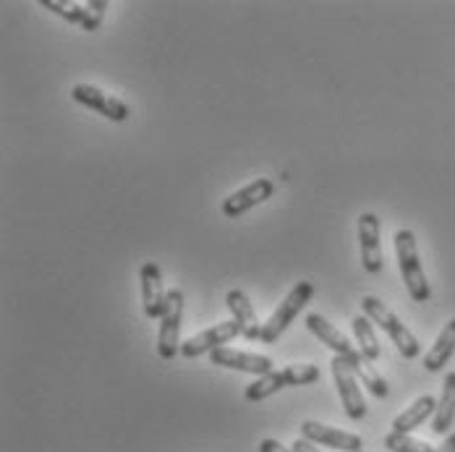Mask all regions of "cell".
Masks as SVG:
<instances>
[{
    "label": "cell",
    "instance_id": "1",
    "mask_svg": "<svg viewBox=\"0 0 455 452\" xmlns=\"http://www.w3.org/2000/svg\"><path fill=\"white\" fill-rule=\"evenodd\" d=\"M319 379V369L315 363H291L283 371H270L265 377H257V382H251L243 393V398L249 403H259L267 400L270 395L285 390V387H307L315 385Z\"/></svg>",
    "mask_w": 455,
    "mask_h": 452
},
{
    "label": "cell",
    "instance_id": "2",
    "mask_svg": "<svg viewBox=\"0 0 455 452\" xmlns=\"http://www.w3.org/2000/svg\"><path fill=\"white\" fill-rule=\"evenodd\" d=\"M395 254H398V267L401 277L409 288V296L416 304H427L432 298V288L427 282V274L419 262V249H416V235L413 230L403 227L395 233Z\"/></svg>",
    "mask_w": 455,
    "mask_h": 452
},
{
    "label": "cell",
    "instance_id": "3",
    "mask_svg": "<svg viewBox=\"0 0 455 452\" xmlns=\"http://www.w3.org/2000/svg\"><path fill=\"white\" fill-rule=\"evenodd\" d=\"M362 312H364V317L369 319L371 324H377L379 329H385V335L395 343V348L401 351L403 359H416V356L421 353V345H419L416 335H413L409 327L395 317L379 298L364 296V298H362Z\"/></svg>",
    "mask_w": 455,
    "mask_h": 452
},
{
    "label": "cell",
    "instance_id": "4",
    "mask_svg": "<svg viewBox=\"0 0 455 452\" xmlns=\"http://www.w3.org/2000/svg\"><path fill=\"white\" fill-rule=\"evenodd\" d=\"M312 296H315V285H312V282H307V280L296 282V285L288 290V296L280 301V306L275 309L273 317L262 324L259 343H265V345H273V343H277V340H280V335L293 324V319L301 314V309L312 301Z\"/></svg>",
    "mask_w": 455,
    "mask_h": 452
},
{
    "label": "cell",
    "instance_id": "5",
    "mask_svg": "<svg viewBox=\"0 0 455 452\" xmlns=\"http://www.w3.org/2000/svg\"><path fill=\"white\" fill-rule=\"evenodd\" d=\"M183 290H168V306L160 319V335H157V353L163 361H173L181 353V321H183Z\"/></svg>",
    "mask_w": 455,
    "mask_h": 452
},
{
    "label": "cell",
    "instance_id": "6",
    "mask_svg": "<svg viewBox=\"0 0 455 452\" xmlns=\"http://www.w3.org/2000/svg\"><path fill=\"white\" fill-rule=\"evenodd\" d=\"M332 379H335V387H338V395H340L346 416L351 421H362L366 416L364 393L359 387V377L354 374V366L346 361L343 356L332 359Z\"/></svg>",
    "mask_w": 455,
    "mask_h": 452
},
{
    "label": "cell",
    "instance_id": "7",
    "mask_svg": "<svg viewBox=\"0 0 455 452\" xmlns=\"http://www.w3.org/2000/svg\"><path fill=\"white\" fill-rule=\"evenodd\" d=\"M71 99L90 107L94 113H100L102 118L113 121V123H124L129 118V105L124 99H118L116 94H108V91L97 90L92 84H76L71 90Z\"/></svg>",
    "mask_w": 455,
    "mask_h": 452
},
{
    "label": "cell",
    "instance_id": "8",
    "mask_svg": "<svg viewBox=\"0 0 455 452\" xmlns=\"http://www.w3.org/2000/svg\"><path fill=\"white\" fill-rule=\"evenodd\" d=\"M238 335H241V327L233 319H228V321H220V324H215V327H210V329H204V332H199V335L181 343V356L183 359H199L204 353L226 348V343H230Z\"/></svg>",
    "mask_w": 455,
    "mask_h": 452
},
{
    "label": "cell",
    "instance_id": "9",
    "mask_svg": "<svg viewBox=\"0 0 455 452\" xmlns=\"http://www.w3.org/2000/svg\"><path fill=\"white\" fill-rule=\"evenodd\" d=\"M301 437L322 445V448H330V450L340 452H359L364 450V442L359 434H351V432H343V429H335V426H324L319 421H304L301 424Z\"/></svg>",
    "mask_w": 455,
    "mask_h": 452
},
{
    "label": "cell",
    "instance_id": "10",
    "mask_svg": "<svg viewBox=\"0 0 455 452\" xmlns=\"http://www.w3.org/2000/svg\"><path fill=\"white\" fill-rule=\"evenodd\" d=\"M141 304H144V317L147 319H163L165 306H168V290L163 285V272L155 262H144L141 272Z\"/></svg>",
    "mask_w": 455,
    "mask_h": 452
},
{
    "label": "cell",
    "instance_id": "11",
    "mask_svg": "<svg viewBox=\"0 0 455 452\" xmlns=\"http://www.w3.org/2000/svg\"><path fill=\"white\" fill-rule=\"evenodd\" d=\"M275 194V183L270 178H257L249 186H243L241 191L230 194L226 202H223V215L226 218H241L246 215L249 210L259 207L262 202H267Z\"/></svg>",
    "mask_w": 455,
    "mask_h": 452
},
{
    "label": "cell",
    "instance_id": "12",
    "mask_svg": "<svg viewBox=\"0 0 455 452\" xmlns=\"http://www.w3.org/2000/svg\"><path fill=\"white\" fill-rule=\"evenodd\" d=\"M379 218L374 212H364L359 218V249H362V267L369 274L382 272V246H379Z\"/></svg>",
    "mask_w": 455,
    "mask_h": 452
},
{
    "label": "cell",
    "instance_id": "13",
    "mask_svg": "<svg viewBox=\"0 0 455 452\" xmlns=\"http://www.w3.org/2000/svg\"><path fill=\"white\" fill-rule=\"evenodd\" d=\"M210 359L215 366L233 369V371H243V374H254V377H265L275 371L273 359L270 356H259V353H243V351H233V348H218L210 353Z\"/></svg>",
    "mask_w": 455,
    "mask_h": 452
},
{
    "label": "cell",
    "instance_id": "14",
    "mask_svg": "<svg viewBox=\"0 0 455 452\" xmlns=\"http://www.w3.org/2000/svg\"><path fill=\"white\" fill-rule=\"evenodd\" d=\"M307 327H309V332L322 340V345H327L335 356H343V359H351L354 353H356V348L351 345V340L335 327V324H330L327 319L317 314V312H312V314H307Z\"/></svg>",
    "mask_w": 455,
    "mask_h": 452
},
{
    "label": "cell",
    "instance_id": "15",
    "mask_svg": "<svg viewBox=\"0 0 455 452\" xmlns=\"http://www.w3.org/2000/svg\"><path fill=\"white\" fill-rule=\"evenodd\" d=\"M228 309L233 314V321L241 327V337L246 340H259V332H262V324L257 319V312H254V304L249 301V296L241 290V288H233L228 293L226 298Z\"/></svg>",
    "mask_w": 455,
    "mask_h": 452
},
{
    "label": "cell",
    "instance_id": "16",
    "mask_svg": "<svg viewBox=\"0 0 455 452\" xmlns=\"http://www.w3.org/2000/svg\"><path fill=\"white\" fill-rule=\"evenodd\" d=\"M435 410H437V400L432 398V395H421L419 400H413L403 413H398L395 416V421H393V432H398V434H411L413 429H419L427 418H432L435 416Z\"/></svg>",
    "mask_w": 455,
    "mask_h": 452
},
{
    "label": "cell",
    "instance_id": "17",
    "mask_svg": "<svg viewBox=\"0 0 455 452\" xmlns=\"http://www.w3.org/2000/svg\"><path fill=\"white\" fill-rule=\"evenodd\" d=\"M453 353H455V319H451V321L443 327V332L437 335L435 345L427 351V356H424V369H427L429 374L440 371L443 366H448V361L453 359Z\"/></svg>",
    "mask_w": 455,
    "mask_h": 452
},
{
    "label": "cell",
    "instance_id": "18",
    "mask_svg": "<svg viewBox=\"0 0 455 452\" xmlns=\"http://www.w3.org/2000/svg\"><path fill=\"white\" fill-rule=\"evenodd\" d=\"M455 421V371H451L443 382V395L437 400V410L432 416V432L448 434Z\"/></svg>",
    "mask_w": 455,
    "mask_h": 452
},
{
    "label": "cell",
    "instance_id": "19",
    "mask_svg": "<svg viewBox=\"0 0 455 452\" xmlns=\"http://www.w3.org/2000/svg\"><path fill=\"white\" fill-rule=\"evenodd\" d=\"M346 361L354 366V374L364 382V387L374 395V398H387V393H390V387H387V382H385V377L371 366V361H366L364 356L356 351L351 359H346Z\"/></svg>",
    "mask_w": 455,
    "mask_h": 452
},
{
    "label": "cell",
    "instance_id": "20",
    "mask_svg": "<svg viewBox=\"0 0 455 452\" xmlns=\"http://www.w3.org/2000/svg\"><path fill=\"white\" fill-rule=\"evenodd\" d=\"M354 327V337H356V345H359V353L364 356L366 361H377L382 356V348H379V340L374 335V324L362 314L351 321Z\"/></svg>",
    "mask_w": 455,
    "mask_h": 452
},
{
    "label": "cell",
    "instance_id": "21",
    "mask_svg": "<svg viewBox=\"0 0 455 452\" xmlns=\"http://www.w3.org/2000/svg\"><path fill=\"white\" fill-rule=\"evenodd\" d=\"M40 5L52 11L55 16L71 21V24H79L84 27L87 21V3H63V0H40Z\"/></svg>",
    "mask_w": 455,
    "mask_h": 452
},
{
    "label": "cell",
    "instance_id": "22",
    "mask_svg": "<svg viewBox=\"0 0 455 452\" xmlns=\"http://www.w3.org/2000/svg\"><path fill=\"white\" fill-rule=\"evenodd\" d=\"M385 450L390 452H435L437 448L421 442V440H413L411 434H398V432H390L385 437Z\"/></svg>",
    "mask_w": 455,
    "mask_h": 452
},
{
    "label": "cell",
    "instance_id": "23",
    "mask_svg": "<svg viewBox=\"0 0 455 452\" xmlns=\"http://www.w3.org/2000/svg\"><path fill=\"white\" fill-rule=\"evenodd\" d=\"M105 11H108V3L105 0H90L87 3V21H84V29L87 32H97L102 19H105Z\"/></svg>",
    "mask_w": 455,
    "mask_h": 452
},
{
    "label": "cell",
    "instance_id": "24",
    "mask_svg": "<svg viewBox=\"0 0 455 452\" xmlns=\"http://www.w3.org/2000/svg\"><path fill=\"white\" fill-rule=\"evenodd\" d=\"M291 450L293 452H322L317 445H315V442H309V440H304V437H299V440L293 442V448H291Z\"/></svg>",
    "mask_w": 455,
    "mask_h": 452
},
{
    "label": "cell",
    "instance_id": "25",
    "mask_svg": "<svg viewBox=\"0 0 455 452\" xmlns=\"http://www.w3.org/2000/svg\"><path fill=\"white\" fill-rule=\"evenodd\" d=\"M259 452H293V450L283 448L277 440H262V442H259Z\"/></svg>",
    "mask_w": 455,
    "mask_h": 452
},
{
    "label": "cell",
    "instance_id": "26",
    "mask_svg": "<svg viewBox=\"0 0 455 452\" xmlns=\"http://www.w3.org/2000/svg\"><path fill=\"white\" fill-rule=\"evenodd\" d=\"M435 452H455V434H448V437H445V442H443V445H440Z\"/></svg>",
    "mask_w": 455,
    "mask_h": 452
},
{
    "label": "cell",
    "instance_id": "27",
    "mask_svg": "<svg viewBox=\"0 0 455 452\" xmlns=\"http://www.w3.org/2000/svg\"><path fill=\"white\" fill-rule=\"evenodd\" d=\"M359 452H366V450H359Z\"/></svg>",
    "mask_w": 455,
    "mask_h": 452
}]
</instances>
